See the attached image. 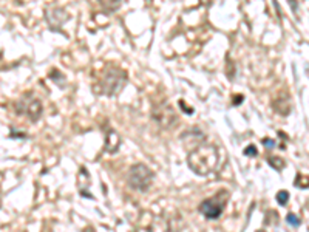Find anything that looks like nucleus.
<instances>
[{
    "label": "nucleus",
    "instance_id": "obj_1",
    "mask_svg": "<svg viewBox=\"0 0 309 232\" xmlns=\"http://www.w3.org/2000/svg\"><path fill=\"white\" fill-rule=\"evenodd\" d=\"M218 161H220L218 150L212 144H201L200 147L190 152L187 158L189 167L197 175H201V177H206L209 173H212L216 169V166H218Z\"/></svg>",
    "mask_w": 309,
    "mask_h": 232
},
{
    "label": "nucleus",
    "instance_id": "obj_10",
    "mask_svg": "<svg viewBox=\"0 0 309 232\" xmlns=\"http://www.w3.org/2000/svg\"><path fill=\"white\" fill-rule=\"evenodd\" d=\"M98 4L105 13H114L121 7V0H98Z\"/></svg>",
    "mask_w": 309,
    "mask_h": 232
},
{
    "label": "nucleus",
    "instance_id": "obj_13",
    "mask_svg": "<svg viewBox=\"0 0 309 232\" xmlns=\"http://www.w3.org/2000/svg\"><path fill=\"white\" fill-rule=\"evenodd\" d=\"M286 221L292 226V227H298L300 224H301V220L295 215V214H288V217H286Z\"/></svg>",
    "mask_w": 309,
    "mask_h": 232
},
{
    "label": "nucleus",
    "instance_id": "obj_20",
    "mask_svg": "<svg viewBox=\"0 0 309 232\" xmlns=\"http://www.w3.org/2000/svg\"><path fill=\"white\" fill-rule=\"evenodd\" d=\"M257 232H264V230H257Z\"/></svg>",
    "mask_w": 309,
    "mask_h": 232
},
{
    "label": "nucleus",
    "instance_id": "obj_18",
    "mask_svg": "<svg viewBox=\"0 0 309 232\" xmlns=\"http://www.w3.org/2000/svg\"><path fill=\"white\" fill-rule=\"evenodd\" d=\"M179 105H181V107H182V108H184L185 111H189V113H194V108H187V107L184 105V102H182V101H179Z\"/></svg>",
    "mask_w": 309,
    "mask_h": 232
},
{
    "label": "nucleus",
    "instance_id": "obj_7",
    "mask_svg": "<svg viewBox=\"0 0 309 232\" xmlns=\"http://www.w3.org/2000/svg\"><path fill=\"white\" fill-rule=\"evenodd\" d=\"M45 17L48 25L53 28V30H59V28L64 25L68 19V14L64 8H59V7H48L45 10Z\"/></svg>",
    "mask_w": 309,
    "mask_h": 232
},
{
    "label": "nucleus",
    "instance_id": "obj_11",
    "mask_svg": "<svg viewBox=\"0 0 309 232\" xmlns=\"http://www.w3.org/2000/svg\"><path fill=\"white\" fill-rule=\"evenodd\" d=\"M267 161H269V164H271L275 170H283V169H285V161H283L280 157H271Z\"/></svg>",
    "mask_w": 309,
    "mask_h": 232
},
{
    "label": "nucleus",
    "instance_id": "obj_9",
    "mask_svg": "<svg viewBox=\"0 0 309 232\" xmlns=\"http://www.w3.org/2000/svg\"><path fill=\"white\" fill-rule=\"evenodd\" d=\"M274 108L280 114L286 116L289 113V110H291V101H289L288 95H285L283 98H278V101L274 102Z\"/></svg>",
    "mask_w": 309,
    "mask_h": 232
},
{
    "label": "nucleus",
    "instance_id": "obj_17",
    "mask_svg": "<svg viewBox=\"0 0 309 232\" xmlns=\"http://www.w3.org/2000/svg\"><path fill=\"white\" fill-rule=\"evenodd\" d=\"M289 4L292 5V10H294V13H297V10H298V5H297V0H289Z\"/></svg>",
    "mask_w": 309,
    "mask_h": 232
},
{
    "label": "nucleus",
    "instance_id": "obj_14",
    "mask_svg": "<svg viewBox=\"0 0 309 232\" xmlns=\"http://www.w3.org/2000/svg\"><path fill=\"white\" fill-rule=\"evenodd\" d=\"M244 155H246V157H257V155H258V150H257V147L254 146V144H251V146H247V147L244 149Z\"/></svg>",
    "mask_w": 309,
    "mask_h": 232
},
{
    "label": "nucleus",
    "instance_id": "obj_5",
    "mask_svg": "<svg viewBox=\"0 0 309 232\" xmlns=\"http://www.w3.org/2000/svg\"><path fill=\"white\" fill-rule=\"evenodd\" d=\"M17 113H25L29 121H39L42 116V102L34 98L33 95H25L17 104H16Z\"/></svg>",
    "mask_w": 309,
    "mask_h": 232
},
{
    "label": "nucleus",
    "instance_id": "obj_2",
    "mask_svg": "<svg viewBox=\"0 0 309 232\" xmlns=\"http://www.w3.org/2000/svg\"><path fill=\"white\" fill-rule=\"evenodd\" d=\"M127 84V73L119 67L108 65L102 70L98 82L93 87L98 95H105V96H114L121 93V90Z\"/></svg>",
    "mask_w": 309,
    "mask_h": 232
},
{
    "label": "nucleus",
    "instance_id": "obj_8",
    "mask_svg": "<svg viewBox=\"0 0 309 232\" xmlns=\"http://www.w3.org/2000/svg\"><path fill=\"white\" fill-rule=\"evenodd\" d=\"M119 146H121V138H119V135H118L113 129H110V130L107 132V136H105V150H107L108 153H114V152H118Z\"/></svg>",
    "mask_w": 309,
    "mask_h": 232
},
{
    "label": "nucleus",
    "instance_id": "obj_16",
    "mask_svg": "<svg viewBox=\"0 0 309 232\" xmlns=\"http://www.w3.org/2000/svg\"><path fill=\"white\" fill-rule=\"evenodd\" d=\"M243 99H244V98H243L241 95L235 96V98H234V105H240V102H243Z\"/></svg>",
    "mask_w": 309,
    "mask_h": 232
},
{
    "label": "nucleus",
    "instance_id": "obj_12",
    "mask_svg": "<svg viewBox=\"0 0 309 232\" xmlns=\"http://www.w3.org/2000/svg\"><path fill=\"white\" fill-rule=\"evenodd\" d=\"M288 200H289V192L288 190H280V192L277 194V201L280 203L282 206L288 205Z\"/></svg>",
    "mask_w": 309,
    "mask_h": 232
},
{
    "label": "nucleus",
    "instance_id": "obj_3",
    "mask_svg": "<svg viewBox=\"0 0 309 232\" xmlns=\"http://www.w3.org/2000/svg\"><path fill=\"white\" fill-rule=\"evenodd\" d=\"M154 173L145 164H135L129 173V184L138 192H145L151 186Z\"/></svg>",
    "mask_w": 309,
    "mask_h": 232
},
{
    "label": "nucleus",
    "instance_id": "obj_15",
    "mask_svg": "<svg viewBox=\"0 0 309 232\" xmlns=\"http://www.w3.org/2000/svg\"><path fill=\"white\" fill-rule=\"evenodd\" d=\"M263 144H264V147H267V149L275 147V142H274L271 138H264V139H263Z\"/></svg>",
    "mask_w": 309,
    "mask_h": 232
},
{
    "label": "nucleus",
    "instance_id": "obj_6",
    "mask_svg": "<svg viewBox=\"0 0 309 232\" xmlns=\"http://www.w3.org/2000/svg\"><path fill=\"white\" fill-rule=\"evenodd\" d=\"M153 120L163 129H169L176 121V113L169 104H158L153 107Z\"/></svg>",
    "mask_w": 309,
    "mask_h": 232
},
{
    "label": "nucleus",
    "instance_id": "obj_19",
    "mask_svg": "<svg viewBox=\"0 0 309 232\" xmlns=\"http://www.w3.org/2000/svg\"><path fill=\"white\" fill-rule=\"evenodd\" d=\"M201 2H203L204 5H207V7H209V5H210V4L213 2V0H201Z\"/></svg>",
    "mask_w": 309,
    "mask_h": 232
},
{
    "label": "nucleus",
    "instance_id": "obj_4",
    "mask_svg": "<svg viewBox=\"0 0 309 232\" xmlns=\"http://www.w3.org/2000/svg\"><path fill=\"white\" fill-rule=\"evenodd\" d=\"M229 198V194L226 190H221L218 195H213L210 198H206L200 205V212L207 218V220H216L220 218L224 208L226 201Z\"/></svg>",
    "mask_w": 309,
    "mask_h": 232
}]
</instances>
